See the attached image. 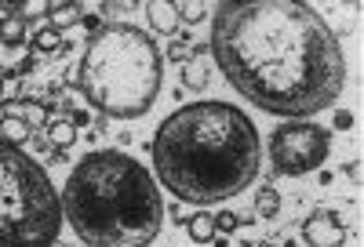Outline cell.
I'll return each instance as SVG.
<instances>
[{
    "label": "cell",
    "instance_id": "15",
    "mask_svg": "<svg viewBox=\"0 0 364 247\" xmlns=\"http://www.w3.org/2000/svg\"><path fill=\"white\" fill-rule=\"evenodd\" d=\"M0 138H4V142H11V146H22L26 138H29V128H26V124L18 120V116H0Z\"/></svg>",
    "mask_w": 364,
    "mask_h": 247
},
{
    "label": "cell",
    "instance_id": "4",
    "mask_svg": "<svg viewBox=\"0 0 364 247\" xmlns=\"http://www.w3.org/2000/svg\"><path fill=\"white\" fill-rule=\"evenodd\" d=\"M161 77L164 58L157 40L128 22H106L91 33L77 70L84 99L113 120H139L154 109Z\"/></svg>",
    "mask_w": 364,
    "mask_h": 247
},
{
    "label": "cell",
    "instance_id": "6",
    "mask_svg": "<svg viewBox=\"0 0 364 247\" xmlns=\"http://www.w3.org/2000/svg\"><path fill=\"white\" fill-rule=\"evenodd\" d=\"M328 149H331V131L314 120H284L269 135V160L288 178L317 171L328 160Z\"/></svg>",
    "mask_w": 364,
    "mask_h": 247
},
{
    "label": "cell",
    "instance_id": "20",
    "mask_svg": "<svg viewBox=\"0 0 364 247\" xmlns=\"http://www.w3.org/2000/svg\"><path fill=\"white\" fill-rule=\"evenodd\" d=\"M178 11V22H197L204 15V4H193V0H182V4H175Z\"/></svg>",
    "mask_w": 364,
    "mask_h": 247
},
{
    "label": "cell",
    "instance_id": "2",
    "mask_svg": "<svg viewBox=\"0 0 364 247\" xmlns=\"http://www.w3.org/2000/svg\"><path fill=\"white\" fill-rule=\"evenodd\" d=\"M262 142L245 109L230 102H190L161 120L154 135V171L182 204H226L255 182Z\"/></svg>",
    "mask_w": 364,
    "mask_h": 247
},
{
    "label": "cell",
    "instance_id": "14",
    "mask_svg": "<svg viewBox=\"0 0 364 247\" xmlns=\"http://www.w3.org/2000/svg\"><path fill=\"white\" fill-rule=\"evenodd\" d=\"M33 48H37L41 55H63V51H66V40H63V33H58V29L44 26L41 33L33 37Z\"/></svg>",
    "mask_w": 364,
    "mask_h": 247
},
{
    "label": "cell",
    "instance_id": "19",
    "mask_svg": "<svg viewBox=\"0 0 364 247\" xmlns=\"http://www.w3.org/2000/svg\"><path fill=\"white\" fill-rule=\"evenodd\" d=\"M211 222H215V233H233L237 226H240V219H237V214L233 211H219V214H211Z\"/></svg>",
    "mask_w": 364,
    "mask_h": 247
},
{
    "label": "cell",
    "instance_id": "17",
    "mask_svg": "<svg viewBox=\"0 0 364 247\" xmlns=\"http://www.w3.org/2000/svg\"><path fill=\"white\" fill-rule=\"evenodd\" d=\"M73 22H80V8L77 4H51V15H48L51 29H66Z\"/></svg>",
    "mask_w": 364,
    "mask_h": 247
},
{
    "label": "cell",
    "instance_id": "11",
    "mask_svg": "<svg viewBox=\"0 0 364 247\" xmlns=\"http://www.w3.org/2000/svg\"><path fill=\"white\" fill-rule=\"evenodd\" d=\"M186 233H190V240L193 243H211L219 233H215V222H211V214H204V211H197L193 219L186 222Z\"/></svg>",
    "mask_w": 364,
    "mask_h": 247
},
{
    "label": "cell",
    "instance_id": "10",
    "mask_svg": "<svg viewBox=\"0 0 364 247\" xmlns=\"http://www.w3.org/2000/svg\"><path fill=\"white\" fill-rule=\"evenodd\" d=\"M4 109H8V116H18L29 131H33V128H44V106L33 102V99H15V102H8Z\"/></svg>",
    "mask_w": 364,
    "mask_h": 247
},
{
    "label": "cell",
    "instance_id": "12",
    "mask_svg": "<svg viewBox=\"0 0 364 247\" xmlns=\"http://www.w3.org/2000/svg\"><path fill=\"white\" fill-rule=\"evenodd\" d=\"M48 138L55 149H70L77 142V124L73 120H51L48 124Z\"/></svg>",
    "mask_w": 364,
    "mask_h": 247
},
{
    "label": "cell",
    "instance_id": "13",
    "mask_svg": "<svg viewBox=\"0 0 364 247\" xmlns=\"http://www.w3.org/2000/svg\"><path fill=\"white\" fill-rule=\"evenodd\" d=\"M22 40H26V22L18 15L0 18V44L4 48H22Z\"/></svg>",
    "mask_w": 364,
    "mask_h": 247
},
{
    "label": "cell",
    "instance_id": "1",
    "mask_svg": "<svg viewBox=\"0 0 364 247\" xmlns=\"http://www.w3.org/2000/svg\"><path fill=\"white\" fill-rule=\"evenodd\" d=\"M211 58L240 99L284 120H310L331 109L346 87L339 37L302 0L215 4Z\"/></svg>",
    "mask_w": 364,
    "mask_h": 247
},
{
    "label": "cell",
    "instance_id": "7",
    "mask_svg": "<svg viewBox=\"0 0 364 247\" xmlns=\"http://www.w3.org/2000/svg\"><path fill=\"white\" fill-rule=\"evenodd\" d=\"M302 236L310 247H343L346 243V226L336 211H314L302 222Z\"/></svg>",
    "mask_w": 364,
    "mask_h": 247
},
{
    "label": "cell",
    "instance_id": "8",
    "mask_svg": "<svg viewBox=\"0 0 364 247\" xmlns=\"http://www.w3.org/2000/svg\"><path fill=\"white\" fill-rule=\"evenodd\" d=\"M146 18H149V26H154L157 33H175V26H178V11H175L171 0H149Z\"/></svg>",
    "mask_w": 364,
    "mask_h": 247
},
{
    "label": "cell",
    "instance_id": "16",
    "mask_svg": "<svg viewBox=\"0 0 364 247\" xmlns=\"http://www.w3.org/2000/svg\"><path fill=\"white\" fill-rule=\"evenodd\" d=\"M255 211L262 214V219H277V211H281V193L273 190V185H262L259 197H255Z\"/></svg>",
    "mask_w": 364,
    "mask_h": 247
},
{
    "label": "cell",
    "instance_id": "18",
    "mask_svg": "<svg viewBox=\"0 0 364 247\" xmlns=\"http://www.w3.org/2000/svg\"><path fill=\"white\" fill-rule=\"evenodd\" d=\"M15 15H18L22 22L48 18V15H51V4H48V0H26V4H15Z\"/></svg>",
    "mask_w": 364,
    "mask_h": 247
},
{
    "label": "cell",
    "instance_id": "3",
    "mask_svg": "<svg viewBox=\"0 0 364 247\" xmlns=\"http://www.w3.org/2000/svg\"><path fill=\"white\" fill-rule=\"evenodd\" d=\"M63 222L87 247H146L164 226L157 178L120 149L80 157L58 193Z\"/></svg>",
    "mask_w": 364,
    "mask_h": 247
},
{
    "label": "cell",
    "instance_id": "21",
    "mask_svg": "<svg viewBox=\"0 0 364 247\" xmlns=\"http://www.w3.org/2000/svg\"><path fill=\"white\" fill-rule=\"evenodd\" d=\"M350 124H353V116L339 109V113H336V128H350Z\"/></svg>",
    "mask_w": 364,
    "mask_h": 247
},
{
    "label": "cell",
    "instance_id": "9",
    "mask_svg": "<svg viewBox=\"0 0 364 247\" xmlns=\"http://www.w3.org/2000/svg\"><path fill=\"white\" fill-rule=\"evenodd\" d=\"M208 80H211V58H204V55H193V58H186V62H182V84H186V87L200 91Z\"/></svg>",
    "mask_w": 364,
    "mask_h": 247
},
{
    "label": "cell",
    "instance_id": "5",
    "mask_svg": "<svg viewBox=\"0 0 364 247\" xmlns=\"http://www.w3.org/2000/svg\"><path fill=\"white\" fill-rule=\"evenodd\" d=\"M63 226L51 175L22 146L0 138V247H55Z\"/></svg>",
    "mask_w": 364,
    "mask_h": 247
}]
</instances>
